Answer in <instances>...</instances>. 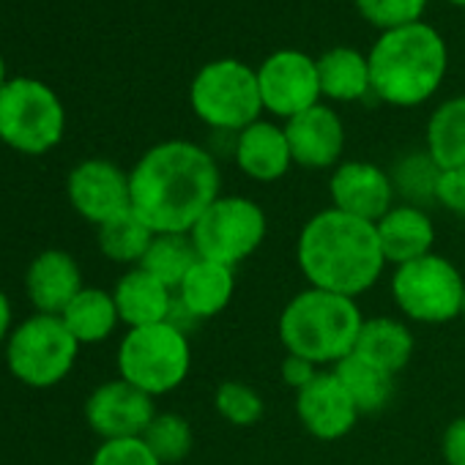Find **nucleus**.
<instances>
[{"instance_id": "obj_1", "label": "nucleus", "mask_w": 465, "mask_h": 465, "mask_svg": "<svg viewBox=\"0 0 465 465\" xmlns=\"http://www.w3.org/2000/svg\"><path fill=\"white\" fill-rule=\"evenodd\" d=\"M132 211L153 232H189L222 194L216 156L189 140L148 148L129 170Z\"/></svg>"}, {"instance_id": "obj_2", "label": "nucleus", "mask_w": 465, "mask_h": 465, "mask_svg": "<svg viewBox=\"0 0 465 465\" xmlns=\"http://www.w3.org/2000/svg\"><path fill=\"white\" fill-rule=\"evenodd\" d=\"M296 263L310 288L359 299L389 266L372 222L337 208L310 216L296 239Z\"/></svg>"}, {"instance_id": "obj_3", "label": "nucleus", "mask_w": 465, "mask_h": 465, "mask_svg": "<svg viewBox=\"0 0 465 465\" xmlns=\"http://www.w3.org/2000/svg\"><path fill=\"white\" fill-rule=\"evenodd\" d=\"M367 61L372 94L394 107L427 102L440 88L449 64L440 34L427 23L381 34Z\"/></svg>"}, {"instance_id": "obj_4", "label": "nucleus", "mask_w": 465, "mask_h": 465, "mask_svg": "<svg viewBox=\"0 0 465 465\" xmlns=\"http://www.w3.org/2000/svg\"><path fill=\"white\" fill-rule=\"evenodd\" d=\"M361 326L364 315L356 299L307 288L282 307L277 334L288 353L323 370L337 367L353 353Z\"/></svg>"}, {"instance_id": "obj_5", "label": "nucleus", "mask_w": 465, "mask_h": 465, "mask_svg": "<svg viewBox=\"0 0 465 465\" xmlns=\"http://www.w3.org/2000/svg\"><path fill=\"white\" fill-rule=\"evenodd\" d=\"M118 378L143 389L153 400L175 391L192 370L189 331L164 321L156 326L126 329L115 353Z\"/></svg>"}, {"instance_id": "obj_6", "label": "nucleus", "mask_w": 465, "mask_h": 465, "mask_svg": "<svg viewBox=\"0 0 465 465\" xmlns=\"http://www.w3.org/2000/svg\"><path fill=\"white\" fill-rule=\"evenodd\" d=\"M194 115L213 132L239 134L261 121L263 99L258 72L236 58H222L203 66L189 88Z\"/></svg>"}, {"instance_id": "obj_7", "label": "nucleus", "mask_w": 465, "mask_h": 465, "mask_svg": "<svg viewBox=\"0 0 465 465\" xmlns=\"http://www.w3.org/2000/svg\"><path fill=\"white\" fill-rule=\"evenodd\" d=\"M80 348L83 345L58 315L42 312L20 321L4 345L9 372L28 389H53L64 383L80 359Z\"/></svg>"}, {"instance_id": "obj_8", "label": "nucleus", "mask_w": 465, "mask_h": 465, "mask_svg": "<svg viewBox=\"0 0 465 465\" xmlns=\"http://www.w3.org/2000/svg\"><path fill=\"white\" fill-rule=\"evenodd\" d=\"M269 216L263 205L244 194H219L194 222L189 236L203 261L236 269L266 242Z\"/></svg>"}, {"instance_id": "obj_9", "label": "nucleus", "mask_w": 465, "mask_h": 465, "mask_svg": "<svg viewBox=\"0 0 465 465\" xmlns=\"http://www.w3.org/2000/svg\"><path fill=\"white\" fill-rule=\"evenodd\" d=\"M391 302L413 323L440 326L462 318L465 277L443 255H424L391 274Z\"/></svg>"}, {"instance_id": "obj_10", "label": "nucleus", "mask_w": 465, "mask_h": 465, "mask_svg": "<svg viewBox=\"0 0 465 465\" xmlns=\"http://www.w3.org/2000/svg\"><path fill=\"white\" fill-rule=\"evenodd\" d=\"M66 113L53 88L31 77H15L0 88V143L42 156L64 140Z\"/></svg>"}, {"instance_id": "obj_11", "label": "nucleus", "mask_w": 465, "mask_h": 465, "mask_svg": "<svg viewBox=\"0 0 465 465\" xmlns=\"http://www.w3.org/2000/svg\"><path fill=\"white\" fill-rule=\"evenodd\" d=\"M258 85L263 110L285 121L321 104L318 99L323 96L318 80V61L299 50H280L269 55L258 69Z\"/></svg>"}, {"instance_id": "obj_12", "label": "nucleus", "mask_w": 465, "mask_h": 465, "mask_svg": "<svg viewBox=\"0 0 465 465\" xmlns=\"http://www.w3.org/2000/svg\"><path fill=\"white\" fill-rule=\"evenodd\" d=\"M66 197L77 216L99 227L132 208L129 173L110 159H85L72 167Z\"/></svg>"}, {"instance_id": "obj_13", "label": "nucleus", "mask_w": 465, "mask_h": 465, "mask_svg": "<svg viewBox=\"0 0 465 465\" xmlns=\"http://www.w3.org/2000/svg\"><path fill=\"white\" fill-rule=\"evenodd\" d=\"M156 413V400L124 378L104 381L85 400V421L102 440L143 438Z\"/></svg>"}, {"instance_id": "obj_14", "label": "nucleus", "mask_w": 465, "mask_h": 465, "mask_svg": "<svg viewBox=\"0 0 465 465\" xmlns=\"http://www.w3.org/2000/svg\"><path fill=\"white\" fill-rule=\"evenodd\" d=\"M329 194H331V208L372 224L397 203L391 175L383 167L361 159L340 162L334 167L329 178Z\"/></svg>"}, {"instance_id": "obj_15", "label": "nucleus", "mask_w": 465, "mask_h": 465, "mask_svg": "<svg viewBox=\"0 0 465 465\" xmlns=\"http://www.w3.org/2000/svg\"><path fill=\"white\" fill-rule=\"evenodd\" d=\"M296 416L312 438L340 440L356 427L361 413L356 411L334 370H321L312 383L296 391Z\"/></svg>"}, {"instance_id": "obj_16", "label": "nucleus", "mask_w": 465, "mask_h": 465, "mask_svg": "<svg viewBox=\"0 0 465 465\" xmlns=\"http://www.w3.org/2000/svg\"><path fill=\"white\" fill-rule=\"evenodd\" d=\"M232 293H236V269L200 258L175 291L170 323L189 331V326L224 312L232 302Z\"/></svg>"}, {"instance_id": "obj_17", "label": "nucleus", "mask_w": 465, "mask_h": 465, "mask_svg": "<svg viewBox=\"0 0 465 465\" xmlns=\"http://www.w3.org/2000/svg\"><path fill=\"white\" fill-rule=\"evenodd\" d=\"M285 137L291 145L293 164L307 170L337 167L345 151V126L340 115L326 104H315L288 118Z\"/></svg>"}, {"instance_id": "obj_18", "label": "nucleus", "mask_w": 465, "mask_h": 465, "mask_svg": "<svg viewBox=\"0 0 465 465\" xmlns=\"http://www.w3.org/2000/svg\"><path fill=\"white\" fill-rule=\"evenodd\" d=\"M83 288V269L66 250H45L25 269V296L42 315H61Z\"/></svg>"}, {"instance_id": "obj_19", "label": "nucleus", "mask_w": 465, "mask_h": 465, "mask_svg": "<svg viewBox=\"0 0 465 465\" xmlns=\"http://www.w3.org/2000/svg\"><path fill=\"white\" fill-rule=\"evenodd\" d=\"M378 242L383 250L386 263L394 269L424 255H432L435 247V222L430 219L427 208L394 203L378 222Z\"/></svg>"}, {"instance_id": "obj_20", "label": "nucleus", "mask_w": 465, "mask_h": 465, "mask_svg": "<svg viewBox=\"0 0 465 465\" xmlns=\"http://www.w3.org/2000/svg\"><path fill=\"white\" fill-rule=\"evenodd\" d=\"M232 159L239 170L258 181V183H274L288 175L293 167L291 145L285 137V126H277L272 121H255L232 140Z\"/></svg>"}, {"instance_id": "obj_21", "label": "nucleus", "mask_w": 465, "mask_h": 465, "mask_svg": "<svg viewBox=\"0 0 465 465\" xmlns=\"http://www.w3.org/2000/svg\"><path fill=\"white\" fill-rule=\"evenodd\" d=\"M113 299H115L121 323L126 329H143V326H156V323L170 321L175 291H170L145 269L134 266L118 277L113 288Z\"/></svg>"}, {"instance_id": "obj_22", "label": "nucleus", "mask_w": 465, "mask_h": 465, "mask_svg": "<svg viewBox=\"0 0 465 465\" xmlns=\"http://www.w3.org/2000/svg\"><path fill=\"white\" fill-rule=\"evenodd\" d=\"M413 351H416V337L411 326L391 315L364 318V326L353 348L359 359L391 375H400L408 367V361L413 359Z\"/></svg>"}, {"instance_id": "obj_23", "label": "nucleus", "mask_w": 465, "mask_h": 465, "mask_svg": "<svg viewBox=\"0 0 465 465\" xmlns=\"http://www.w3.org/2000/svg\"><path fill=\"white\" fill-rule=\"evenodd\" d=\"M58 318L64 321V326L72 331V337L80 345H99L110 340L115 329L121 326L113 291H104L96 285H85Z\"/></svg>"}, {"instance_id": "obj_24", "label": "nucleus", "mask_w": 465, "mask_h": 465, "mask_svg": "<svg viewBox=\"0 0 465 465\" xmlns=\"http://www.w3.org/2000/svg\"><path fill=\"white\" fill-rule=\"evenodd\" d=\"M321 94L331 102H359L372 94L370 61L351 47H334L318 58Z\"/></svg>"}, {"instance_id": "obj_25", "label": "nucleus", "mask_w": 465, "mask_h": 465, "mask_svg": "<svg viewBox=\"0 0 465 465\" xmlns=\"http://www.w3.org/2000/svg\"><path fill=\"white\" fill-rule=\"evenodd\" d=\"M331 370L340 378L342 389L348 391L359 413H381L394 400L397 375L378 370L375 364L359 359L356 353H351Z\"/></svg>"}, {"instance_id": "obj_26", "label": "nucleus", "mask_w": 465, "mask_h": 465, "mask_svg": "<svg viewBox=\"0 0 465 465\" xmlns=\"http://www.w3.org/2000/svg\"><path fill=\"white\" fill-rule=\"evenodd\" d=\"M440 170L465 167V96L446 99L427 121V148Z\"/></svg>"}, {"instance_id": "obj_27", "label": "nucleus", "mask_w": 465, "mask_h": 465, "mask_svg": "<svg viewBox=\"0 0 465 465\" xmlns=\"http://www.w3.org/2000/svg\"><path fill=\"white\" fill-rule=\"evenodd\" d=\"M156 232L129 208L126 213L104 222L96 227V244H99V252L110 261V263H118V266H140L151 242H153Z\"/></svg>"}, {"instance_id": "obj_28", "label": "nucleus", "mask_w": 465, "mask_h": 465, "mask_svg": "<svg viewBox=\"0 0 465 465\" xmlns=\"http://www.w3.org/2000/svg\"><path fill=\"white\" fill-rule=\"evenodd\" d=\"M200 252L189 232H156L140 269L153 274L170 291H178L183 277L197 266Z\"/></svg>"}, {"instance_id": "obj_29", "label": "nucleus", "mask_w": 465, "mask_h": 465, "mask_svg": "<svg viewBox=\"0 0 465 465\" xmlns=\"http://www.w3.org/2000/svg\"><path fill=\"white\" fill-rule=\"evenodd\" d=\"M389 175L394 183V194L400 197L397 203H408V205H419V208L438 203V183H440L443 170L435 164V159L427 151L405 153L391 167Z\"/></svg>"}, {"instance_id": "obj_30", "label": "nucleus", "mask_w": 465, "mask_h": 465, "mask_svg": "<svg viewBox=\"0 0 465 465\" xmlns=\"http://www.w3.org/2000/svg\"><path fill=\"white\" fill-rule=\"evenodd\" d=\"M143 440L159 457L162 465H178L189 457L194 446V430L186 416L175 411H159L143 432Z\"/></svg>"}, {"instance_id": "obj_31", "label": "nucleus", "mask_w": 465, "mask_h": 465, "mask_svg": "<svg viewBox=\"0 0 465 465\" xmlns=\"http://www.w3.org/2000/svg\"><path fill=\"white\" fill-rule=\"evenodd\" d=\"M213 411L232 427H252L263 419L266 402L255 386L244 381H224L213 391Z\"/></svg>"}, {"instance_id": "obj_32", "label": "nucleus", "mask_w": 465, "mask_h": 465, "mask_svg": "<svg viewBox=\"0 0 465 465\" xmlns=\"http://www.w3.org/2000/svg\"><path fill=\"white\" fill-rule=\"evenodd\" d=\"M424 6L427 0H356L359 15L383 34L421 23Z\"/></svg>"}, {"instance_id": "obj_33", "label": "nucleus", "mask_w": 465, "mask_h": 465, "mask_svg": "<svg viewBox=\"0 0 465 465\" xmlns=\"http://www.w3.org/2000/svg\"><path fill=\"white\" fill-rule=\"evenodd\" d=\"M91 465H162L143 438L102 440L91 457Z\"/></svg>"}, {"instance_id": "obj_34", "label": "nucleus", "mask_w": 465, "mask_h": 465, "mask_svg": "<svg viewBox=\"0 0 465 465\" xmlns=\"http://www.w3.org/2000/svg\"><path fill=\"white\" fill-rule=\"evenodd\" d=\"M438 203L449 213L465 219V167L443 170L440 183H438Z\"/></svg>"}, {"instance_id": "obj_35", "label": "nucleus", "mask_w": 465, "mask_h": 465, "mask_svg": "<svg viewBox=\"0 0 465 465\" xmlns=\"http://www.w3.org/2000/svg\"><path fill=\"white\" fill-rule=\"evenodd\" d=\"M318 372H321L318 364H312V361H307V359H302V356H293V353H285L282 367H280L282 383L291 386L293 391H302L307 383H312Z\"/></svg>"}, {"instance_id": "obj_36", "label": "nucleus", "mask_w": 465, "mask_h": 465, "mask_svg": "<svg viewBox=\"0 0 465 465\" xmlns=\"http://www.w3.org/2000/svg\"><path fill=\"white\" fill-rule=\"evenodd\" d=\"M440 454L446 465H465V416H457L446 424L440 438Z\"/></svg>"}, {"instance_id": "obj_37", "label": "nucleus", "mask_w": 465, "mask_h": 465, "mask_svg": "<svg viewBox=\"0 0 465 465\" xmlns=\"http://www.w3.org/2000/svg\"><path fill=\"white\" fill-rule=\"evenodd\" d=\"M12 331H15V307H12V299L6 296V291L0 288V345L9 342Z\"/></svg>"}, {"instance_id": "obj_38", "label": "nucleus", "mask_w": 465, "mask_h": 465, "mask_svg": "<svg viewBox=\"0 0 465 465\" xmlns=\"http://www.w3.org/2000/svg\"><path fill=\"white\" fill-rule=\"evenodd\" d=\"M9 80H6V66H4V58H0V88H4Z\"/></svg>"}, {"instance_id": "obj_39", "label": "nucleus", "mask_w": 465, "mask_h": 465, "mask_svg": "<svg viewBox=\"0 0 465 465\" xmlns=\"http://www.w3.org/2000/svg\"><path fill=\"white\" fill-rule=\"evenodd\" d=\"M451 4H460V6H465V0H451Z\"/></svg>"}, {"instance_id": "obj_40", "label": "nucleus", "mask_w": 465, "mask_h": 465, "mask_svg": "<svg viewBox=\"0 0 465 465\" xmlns=\"http://www.w3.org/2000/svg\"><path fill=\"white\" fill-rule=\"evenodd\" d=\"M462 321H465V302H462Z\"/></svg>"}]
</instances>
